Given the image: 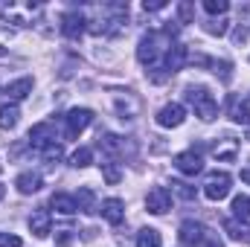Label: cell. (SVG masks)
Segmentation results:
<instances>
[{"instance_id":"6da1fadb","label":"cell","mask_w":250,"mask_h":247,"mask_svg":"<svg viewBox=\"0 0 250 247\" xmlns=\"http://www.w3.org/2000/svg\"><path fill=\"white\" fill-rule=\"evenodd\" d=\"M184 96H187L189 105L195 108V117H201L204 123H212V120L218 117V105H215V99H212V93H209L207 87H201V84L195 87V84H192V87H187Z\"/></svg>"},{"instance_id":"7a4b0ae2","label":"cell","mask_w":250,"mask_h":247,"mask_svg":"<svg viewBox=\"0 0 250 247\" xmlns=\"http://www.w3.org/2000/svg\"><path fill=\"white\" fill-rule=\"evenodd\" d=\"M230 186H233V178L227 172H209L204 178V195L209 201H221V198L230 195Z\"/></svg>"},{"instance_id":"3957f363","label":"cell","mask_w":250,"mask_h":247,"mask_svg":"<svg viewBox=\"0 0 250 247\" xmlns=\"http://www.w3.org/2000/svg\"><path fill=\"white\" fill-rule=\"evenodd\" d=\"M64 123H67V128H64V137H67V140H76V137H79L87 125L93 123V111H90V108H73V111H67Z\"/></svg>"},{"instance_id":"277c9868","label":"cell","mask_w":250,"mask_h":247,"mask_svg":"<svg viewBox=\"0 0 250 247\" xmlns=\"http://www.w3.org/2000/svg\"><path fill=\"white\" fill-rule=\"evenodd\" d=\"M178 239H181V245H184V247H198V245H204V239H207V227H204L201 221L187 218V221L181 224Z\"/></svg>"},{"instance_id":"5b68a950","label":"cell","mask_w":250,"mask_h":247,"mask_svg":"<svg viewBox=\"0 0 250 247\" xmlns=\"http://www.w3.org/2000/svg\"><path fill=\"white\" fill-rule=\"evenodd\" d=\"M146 209L154 212V215L169 212V209H172V195H169V189H166V186H154V189L146 195Z\"/></svg>"},{"instance_id":"8992f818","label":"cell","mask_w":250,"mask_h":247,"mask_svg":"<svg viewBox=\"0 0 250 247\" xmlns=\"http://www.w3.org/2000/svg\"><path fill=\"white\" fill-rule=\"evenodd\" d=\"M87 23V18L82 15V12H67V15H62V32L64 38H70V41H79L82 35H84V26Z\"/></svg>"},{"instance_id":"52a82bcc","label":"cell","mask_w":250,"mask_h":247,"mask_svg":"<svg viewBox=\"0 0 250 247\" xmlns=\"http://www.w3.org/2000/svg\"><path fill=\"white\" fill-rule=\"evenodd\" d=\"M184 120H187V108H184L181 102L163 105L160 114H157V125H160V128H178V125H184Z\"/></svg>"},{"instance_id":"ba28073f","label":"cell","mask_w":250,"mask_h":247,"mask_svg":"<svg viewBox=\"0 0 250 247\" xmlns=\"http://www.w3.org/2000/svg\"><path fill=\"white\" fill-rule=\"evenodd\" d=\"M175 169L181 172V175H189V178H195L201 169H204V160H201V154L192 148V151H181V154H175Z\"/></svg>"},{"instance_id":"9c48e42d","label":"cell","mask_w":250,"mask_h":247,"mask_svg":"<svg viewBox=\"0 0 250 247\" xmlns=\"http://www.w3.org/2000/svg\"><path fill=\"white\" fill-rule=\"evenodd\" d=\"M53 143H56V128H53V123H38L29 131V145L35 151H41V148H47Z\"/></svg>"},{"instance_id":"30bf717a","label":"cell","mask_w":250,"mask_h":247,"mask_svg":"<svg viewBox=\"0 0 250 247\" xmlns=\"http://www.w3.org/2000/svg\"><path fill=\"white\" fill-rule=\"evenodd\" d=\"M29 230H32V236L35 239H47L50 233H53V215H50V209H35L32 215H29Z\"/></svg>"},{"instance_id":"8fae6325","label":"cell","mask_w":250,"mask_h":247,"mask_svg":"<svg viewBox=\"0 0 250 247\" xmlns=\"http://www.w3.org/2000/svg\"><path fill=\"white\" fill-rule=\"evenodd\" d=\"M189 53L184 44H172L169 50H166V56H163V67H166V73L169 76H175V73H181L184 70V64H187Z\"/></svg>"},{"instance_id":"7c38bea8","label":"cell","mask_w":250,"mask_h":247,"mask_svg":"<svg viewBox=\"0 0 250 247\" xmlns=\"http://www.w3.org/2000/svg\"><path fill=\"white\" fill-rule=\"evenodd\" d=\"M29 93H32V79H29V76H23V79H18V82H12V84L3 87V96H6V102H12V105H18V102L26 99Z\"/></svg>"},{"instance_id":"4fadbf2b","label":"cell","mask_w":250,"mask_h":247,"mask_svg":"<svg viewBox=\"0 0 250 247\" xmlns=\"http://www.w3.org/2000/svg\"><path fill=\"white\" fill-rule=\"evenodd\" d=\"M227 117L233 120V123L239 125H250V108L245 99H239L236 93H230L227 96Z\"/></svg>"},{"instance_id":"5bb4252c","label":"cell","mask_w":250,"mask_h":247,"mask_svg":"<svg viewBox=\"0 0 250 247\" xmlns=\"http://www.w3.org/2000/svg\"><path fill=\"white\" fill-rule=\"evenodd\" d=\"M99 212H102V218L108 221V224H123L125 218V204L120 198H108V201H102V206H99Z\"/></svg>"},{"instance_id":"9a60e30c","label":"cell","mask_w":250,"mask_h":247,"mask_svg":"<svg viewBox=\"0 0 250 247\" xmlns=\"http://www.w3.org/2000/svg\"><path fill=\"white\" fill-rule=\"evenodd\" d=\"M224 233H227L233 242H250V227H248V221L227 218V221H224Z\"/></svg>"},{"instance_id":"2e32d148","label":"cell","mask_w":250,"mask_h":247,"mask_svg":"<svg viewBox=\"0 0 250 247\" xmlns=\"http://www.w3.org/2000/svg\"><path fill=\"white\" fill-rule=\"evenodd\" d=\"M76 198V206L82 209V212H87V215H93L99 206H96V195H93V189L90 186H79V192L73 195Z\"/></svg>"},{"instance_id":"e0dca14e","label":"cell","mask_w":250,"mask_h":247,"mask_svg":"<svg viewBox=\"0 0 250 247\" xmlns=\"http://www.w3.org/2000/svg\"><path fill=\"white\" fill-rule=\"evenodd\" d=\"M50 206H53L59 215H73V212H79L76 198H73V195H64V192H56V195L50 198Z\"/></svg>"},{"instance_id":"ac0fdd59","label":"cell","mask_w":250,"mask_h":247,"mask_svg":"<svg viewBox=\"0 0 250 247\" xmlns=\"http://www.w3.org/2000/svg\"><path fill=\"white\" fill-rule=\"evenodd\" d=\"M41 184H44V181H41L38 172H23V175H18V181H15V186H18L21 195H32V192H38Z\"/></svg>"},{"instance_id":"d6986e66","label":"cell","mask_w":250,"mask_h":247,"mask_svg":"<svg viewBox=\"0 0 250 247\" xmlns=\"http://www.w3.org/2000/svg\"><path fill=\"white\" fill-rule=\"evenodd\" d=\"M99 145H102V151L111 154V157H117V154H123L125 151L123 137H117V134H102V137H99Z\"/></svg>"},{"instance_id":"ffe728a7","label":"cell","mask_w":250,"mask_h":247,"mask_svg":"<svg viewBox=\"0 0 250 247\" xmlns=\"http://www.w3.org/2000/svg\"><path fill=\"white\" fill-rule=\"evenodd\" d=\"M236 154H239V140H233V137H227L221 145L212 148V157H218V160H236Z\"/></svg>"},{"instance_id":"44dd1931","label":"cell","mask_w":250,"mask_h":247,"mask_svg":"<svg viewBox=\"0 0 250 247\" xmlns=\"http://www.w3.org/2000/svg\"><path fill=\"white\" fill-rule=\"evenodd\" d=\"M21 120V111H18V105H12V102H6V105H0V128H15Z\"/></svg>"},{"instance_id":"7402d4cb","label":"cell","mask_w":250,"mask_h":247,"mask_svg":"<svg viewBox=\"0 0 250 247\" xmlns=\"http://www.w3.org/2000/svg\"><path fill=\"white\" fill-rule=\"evenodd\" d=\"M137 247H163V239L154 227H146L137 233Z\"/></svg>"},{"instance_id":"603a6c76","label":"cell","mask_w":250,"mask_h":247,"mask_svg":"<svg viewBox=\"0 0 250 247\" xmlns=\"http://www.w3.org/2000/svg\"><path fill=\"white\" fill-rule=\"evenodd\" d=\"M90 163H93V148H87V145L76 148L73 157H70V166H73V169H87Z\"/></svg>"},{"instance_id":"cb8c5ba5","label":"cell","mask_w":250,"mask_h":247,"mask_svg":"<svg viewBox=\"0 0 250 247\" xmlns=\"http://www.w3.org/2000/svg\"><path fill=\"white\" fill-rule=\"evenodd\" d=\"M230 209H233V218H239V221H250V198L248 195H236Z\"/></svg>"},{"instance_id":"d4e9b609","label":"cell","mask_w":250,"mask_h":247,"mask_svg":"<svg viewBox=\"0 0 250 247\" xmlns=\"http://www.w3.org/2000/svg\"><path fill=\"white\" fill-rule=\"evenodd\" d=\"M227 29H230V21H227V18H209V21L204 23V32H207V35H218V38H221V35H227Z\"/></svg>"},{"instance_id":"484cf974","label":"cell","mask_w":250,"mask_h":247,"mask_svg":"<svg viewBox=\"0 0 250 247\" xmlns=\"http://www.w3.org/2000/svg\"><path fill=\"white\" fill-rule=\"evenodd\" d=\"M102 178H105V184H111V186L120 184V181H123V169H120L114 160H105V163H102Z\"/></svg>"},{"instance_id":"4316f807","label":"cell","mask_w":250,"mask_h":247,"mask_svg":"<svg viewBox=\"0 0 250 247\" xmlns=\"http://www.w3.org/2000/svg\"><path fill=\"white\" fill-rule=\"evenodd\" d=\"M172 192H175L178 198H184V201H195V195H198V189L189 186L187 181H172Z\"/></svg>"},{"instance_id":"83f0119b","label":"cell","mask_w":250,"mask_h":247,"mask_svg":"<svg viewBox=\"0 0 250 247\" xmlns=\"http://www.w3.org/2000/svg\"><path fill=\"white\" fill-rule=\"evenodd\" d=\"M227 9H230V3L227 0H204V12L207 15H227Z\"/></svg>"},{"instance_id":"f1b7e54d","label":"cell","mask_w":250,"mask_h":247,"mask_svg":"<svg viewBox=\"0 0 250 247\" xmlns=\"http://www.w3.org/2000/svg\"><path fill=\"white\" fill-rule=\"evenodd\" d=\"M38 154H41V157H44L47 163H59V160H62V145H59V143H53V145L41 148Z\"/></svg>"},{"instance_id":"f546056e","label":"cell","mask_w":250,"mask_h":247,"mask_svg":"<svg viewBox=\"0 0 250 247\" xmlns=\"http://www.w3.org/2000/svg\"><path fill=\"white\" fill-rule=\"evenodd\" d=\"M195 18V6L192 3H178V23H192Z\"/></svg>"},{"instance_id":"4dcf8cb0","label":"cell","mask_w":250,"mask_h":247,"mask_svg":"<svg viewBox=\"0 0 250 247\" xmlns=\"http://www.w3.org/2000/svg\"><path fill=\"white\" fill-rule=\"evenodd\" d=\"M212 67H215V73H218L224 82H230V79H233V64H230V62H212Z\"/></svg>"},{"instance_id":"1f68e13d","label":"cell","mask_w":250,"mask_h":247,"mask_svg":"<svg viewBox=\"0 0 250 247\" xmlns=\"http://www.w3.org/2000/svg\"><path fill=\"white\" fill-rule=\"evenodd\" d=\"M0 247H21V239L15 233H0Z\"/></svg>"},{"instance_id":"d6a6232c","label":"cell","mask_w":250,"mask_h":247,"mask_svg":"<svg viewBox=\"0 0 250 247\" xmlns=\"http://www.w3.org/2000/svg\"><path fill=\"white\" fill-rule=\"evenodd\" d=\"M143 9L146 12H160V9H166V0H146Z\"/></svg>"},{"instance_id":"836d02e7","label":"cell","mask_w":250,"mask_h":247,"mask_svg":"<svg viewBox=\"0 0 250 247\" xmlns=\"http://www.w3.org/2000/svg\"><path fill=\"white\" fill-rule=\"evenodd\" d=\"M204 245H207V247H224L218 239H215V236H212V233H209V230H207V239H204Z\"/></svg>"},{"instance_id":"e575fe53","label":"cell","mask_w":250,"mask_h":247,"mask_svg":"<svg viewBox=\"0 0 250 247\" xmlns=\"http://www.w3.org/2000/svg\"><path fill=\"white\" fill-rule=\"evenodd\" d=\"M73 239V230H59V245H67Z\"/></svg>"},{"instance_id":"d590c367","label":"cell","mask_w":250,"mask_h":247,"mask_svg":"<svg viewBox=\"0 0 250 247\" xmlns=\"http://www.w3.org/2000/svg\"><path fill=\"white\" fill-rule=\"evenodd\" d=\"M242 181H245V184H250V166H248V169H242Z\"/></svg>"},{"instance_id":"8d00e7d4","label":"cell","mask_w":250,"mask_h":247,"mask_svg":"<svg viewBox=\"0 0 250 247\" xmlns=\"http://www.w3.org/2000/svg\"><path fill=\"white\" fill-rule=\"evenodd\" d=\"M3 53H6V50H3V47H0V56H3Z\"/></svg>"},{"instance_id":"74e56055","label":"cell","mask_w":250,"mask_h":247,"mask_svg":"<svg viewBox=\"0 0 250 247\" xmlns=\"http://www.w3.org/2000/svg\"><path fill=\"white\" fill-rule=\"evenodd\" d=\"M0 198H3V186H0Z\"/></svg>"},{"instance_id":"f35d334b","label":"cell","mask_w":250,"mask_h":247,"mask_svg":"<svg viewBox=\"0 0 250 247\" xmlns=\"http://www.w3.org/2000/svg\"><path fill=\"white\" fill-rule=\"evenodd\" d=\"M248 140H250V128H248Z\"/></svg>"}]
</instances>
